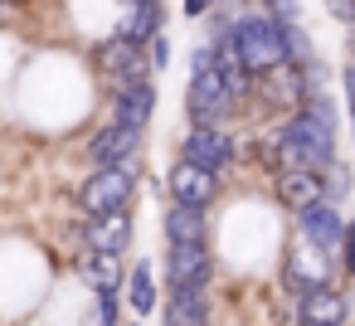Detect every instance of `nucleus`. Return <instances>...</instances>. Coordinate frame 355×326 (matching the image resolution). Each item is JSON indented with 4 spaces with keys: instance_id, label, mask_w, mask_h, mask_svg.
<instances>
[{
    "instance_id": "1",
    "label": "nucleus",
    "mask_w": 355,
    "mask_h": 326,
    "mask_svg": "<svg viewBox=\"0 0 355 326\" xmlns=\"http://www.w3.org/2000/svg\"><path fill=\"white\" fill-rule=\"evenodd\" d=\"M234 49H239V59L248 64L253 78H258V74H272V69L287 64V30H282V20L268 15L263 6L239 10V15H234Z\"/></svg>"
},
{
    "instance_id": "2",
    "label": "nucleus",
    "mask_w": 355,
    "mask_h": 326,
    "mask_svg": "<svg viewBox=\"0 0 355 326\" xmlns=\"http://www.w3.org/2000/svg\"><path fill=\"white\" fill-rule=\"evenodd\" d=\"M141 185V156L117 161V166H93V175L78 185V205L83 214H112V209H132Z\"/></svg>"
},
{
    "instance_id": "3",
    "label": "nucleus",
    "mask_w": 355,
    "mask_h": 326,
    "mask_svg": "<svg viewBox=\"0 0 355 326\" xmlns=\"http://www.w3.org/2000/svg\"><path fill=\"white\" fill-rule=\"evenodd\" d=\"M239 108L243 103L234 98V88L224 83L219 69L190 74V88H185V117H190V127H229Z\"/></svg>"
},
{
    "instance_id": "4",
    "label": "nucleus",
    "mask_w": 355,
    "mask_h": 326,
    "mask_svg": "<svg viewBox=\"0 0 355 326\" xmlns=\"http://www.w3.org/2000/svg\"><path fill=\"white\" fill-rule=\"evenodd\" d=\"M93 59H98V69H103V78H107L112 88L146 83V78L156 74V69H151V54H146V44H132V40H122V35L103 40V44L93 49Z\"/></svg>"
},
{
    "instance_id": "5",
    "label": "nucleus",
    "mask_w": 355,
    "mask_h": 326,
    "mask_svg": "<svg viewBox=\"0 0 355 326\" xmlns=\"http://www.w3.org/2000/svg\"><path fill=\"white\" fill-rule=\"evenodd\" d=\"M180 156L195 161V166H205V171H214V175H224L239 161V141H234L229 127H190L180 137Z\"/></svg>"
},
{
    "instance_id": "6",
    "label": "nucleus",
    "mask_w": 355,
    "mask_h": 326,
    "mask_svg": "<svg viewBox=\"0 0 355 326\" xmlns=\"http://www.w3.org/2000/svg\"><path fill=\"white\" fill-rule=\"evenodd\" d=\"M345 214H340V205L336 200H311L306 209H297V234L311 243V248H321V253H340V243H345Z\"/></svg>"
},
{
    "instance_id": "7",
    "label": "nucleus",
    "mask_w": 355,
    "mask_h": 326,
    "mask_svg": "<svg viewBox=\"0 0 355 326\" xmlns=\"http://www.w3.org/2000/svg\"><path fill=\"white\" fill-rule=\"evenodd\" d=\"M166 190H171L175 205L209 209V205L219 200V175L205 171V166H195V161H185V156H175V166L166 171Z\"/></svg>"
},
{
    "instance_id": "8",
    "label": "nucleus",
    "mask_w": 355,
    "mask_h": 326,
    "mask_svg": "<svg viewBox=\"0 0 355 326\" xmlns=\"http://www.w3.org/2000/svg\"><path fill=\"white\" fill-rule=\"evenodd\" d=\"M141 141H146V132H141V127L103 122V127L88 137L83 156H88L93 166H117V161H132V156H141Z\"/></svg>"
},
{
    "instance_id": "9",
    "label": "nucleus",
    "mask_w": 355,
    "mask_h": 326,
    "mask_svg": "<svg viewBox=\"0 0 355 326\" xmlns=\"http://www.w3.org/2000/svg\"><path fill=\"white\" fill-rule=\"evenodd\" d=\"M209 277H214V253H209V243H171V248H166V282H171V287H185V282L209 287Z\"/></svg>"
},
{
    "instance_id": "10",
    "label": "nucleus",
    "mask_w": 355,
    "mask_h": 326,
    "mask_svg": "<svg viewBox=\"0 0 355 326\" xmlns=\"http://www.w3.org/2000/svg\"><path fill=\"white\" fill-rule=\"evenodd\" d=\"M297 316H302V326H345L350 302L336 282H316L297 297Z\"/></svg>"
},
{
    "instance_id": "11",
    "label": "nucleus",
    "mask_w": 355,
    "mask_h": 326,
    "mask_svg": "<svg viewBox=\"0 0 355 326\" xmlns=\"http://www.w3.org/2000/svg\"><path fill=\"white\" fill-rule=\"evenodd\" d=\"M156 117V83H127V88H112V103H107V122H122V127H151Z\"/></svg>"
},
{
    "instance_id": "12",
    "label": "nucleus",
    "mask_w": 355,
    "mask_h": 326,
    "mask_svg": "<svg viewBox=\"0 0 355 326\" xmlns=\"http://www.w3.org/2000/svg\"><path fill=\"white\" fill-rule=\"evenodd\" d=\"M132 214L127 209H112V214H88V224H83V243L93 248V253H127L132 248Z\"/></svg>"
},
{
    "instance_id": "13",
    "label": "nucleus",
    "mask_w": 355,
    "mask_h": 326,
    "mask_svg": "<svg viewBox=\"0 0 355 326\" xmlns=\"http://www.w3.org/2000/svg\"><path fill=\"white\" fill-rule=\"evenodd\" d=\"M331 263H336L331 253H321V248H311V243L302 239V243L287 253V263H282V282H287V287L302 297L306 287H316V282H331Z\"/></svg>"
},
{
    "instance_id": "14",
    "label": "nucleus",
    "mask_w": 355,
    "mask_h": 326,
    "mask_svg": "<svg viewBox=\"0 0 355 326\" xmlns=\"http://www.w3.org/2000/svg\"><path fill=\"white\" fill-rule=\"evenodd\" d=\"M166 30V0H132V6H122L112 35L132 40V44H151L156 35Z\"/></svg>"
},
{
    "instance_id": "15",
    "label": "nucleus",
    "mask_w": 355,
    "mask_h": 326,
    "mask_svg": "<svg viewBox=\"0 0 355 326\" xmlns=\"http://www.w3.org/2000/svg\"><path fill=\"white\" fill-rule=\"evenodd\" d=\"M166 326H209V287H200V282L171 287Z\"/></svg>"
},
{
    "instance_id": "16",
    "label": "nucleus",
    "mask_w": 355,
    "mask_h": 326,
    "mask_svg": "<svg viewBox=\"0 0 355 326\" xmlns=\"http://www.w3.org/2000/svg\"><path fill=\"white\" fill-rule=\"evenodd\" d=\"M272 190H277V200L297 214V209H306L311 200H326V190H321V171H272Z\"/></svg>"
},
{
    "instance_id": "17",
    "label": "nucleus",
    "mask_w": 355,
    "mask_h": 326,
    "mask_svg": "<svg viewBox=\"0 0 355 326\" xmlns=\"http://www.w3.org/2000/svg\"><path fill=\"white\" fill-rule=\"evenodd\" d=\"M161 229H166V243H209V219L195 205L171 200V209L161 214Z\"/></svg>"
},
{
    "instance_id": "18",
    "label": "nucleus",
    "mask_w": 355,
    "mask_h": 326,
    "mask_svg": "<svg viewBox=\"0 0 355 326\" xmlns=\"http://www.w3.org/2000/svg\"><path fill=\"white\" fill-rule=\"evenodd\" d=\"M78 277L93 287V292H103V287H122V258L117 253H83L78 258Z\"/></svg>"
},
{
    "instance_id": "19",
    "label": "nucleus",
    "mask_w": 355,
    "mask_h": 326,
    "mask_svg": "<svg viewBox=\"0 0 355 326\" xmlns=\"http://www.w3.org/2000/svg\"><path fill=\"white\" fill-rule=\"evenodd\" d=\"M127 302H132L137 316L156 311V273H151V263H132V273H127Z\"/></svg>"
},
{
    "instance_id": "20",
    "label": "nucleus",
    "mask_w": 355,
    "mask_h": 326,
    "mask_svg": "<svg viewBox=\"0 0 355 326\" xmlns=\"http://www.w3.org/2000/svg\"><path fill=\"white\" fill-rule=\"evenodd\" d=\"M321 190H326V200H336V205L350 195V166H345L340 156H336L331 166H321Z\"/></svg>"
},
{
    "instance_id": "21",
    "label": "nucleus",
    "mask_w": 355,
    "mask_h": 326,
    "mask_svg": "<svg viewBox=\"0 0 355 326\" xmlns=\"http://www.w3.org/2000/svg\"><path fill=\"white\" fill-rule=\"evenodd\" d=\"M287 30V64H311L316 59V44H311V35L302 30V20L297 25H282Z\"/></svg>"
},
{
    "instance_id": "22",
    "label": "nucleus",
    "mask_w": 355,
    "mask_h": 326,
    "mask_svg": "<svg viewBox=\"0 0 355 326\" xmlns=\"http://www.w3.org/2000/svg\"><path fill=\"white\" fill-rule=\"evenodd\" d=\"M263 10L277 15L282 25H297V20H302V0H263Z\"/></svg>"
},
{
    "instance_id": "23",
    "label": "nucleus",
    "mask_w": 355,
    "mask_h": 326,
    "mask_svg": "<svg viewBox=\"0 0 355 326\" xmlns=\"http://www.w3.org/2000/svg\"><path fill=\"white\" fill-rule=\"evenodd\" d=\"M146 54H151V69H156V74H161V69H171V35L161 30V35L146 44Z\"/></svg>"
},
{
    "instance_id": "24",
    "label": "nucleus",
    "mask_w": 355,
    "mask_h": 326,
    "mask_svg": "<svg viewBox=\"0 0 355 326\" xmlns=\"http://www.w3.org/2000/svg\"><path fill=\"white\" fill-rule=\"evenodd\" d=\"M340 88H345V117H350V137H355V59L340 69Z\"/></svg>"
},
{
    "instance_id": "25",
    "label": "nucleus",
    "mask_w": 355,
    "mask_h": 326,
    "mask_svg": "<svg viewBox=\"0 0 355 326\" xmlns=\"http://www.w3.org/2000/svg\"><path fill=\"white\" fill-rule=\"evenodd\" d=\"M340 273L355 277V219L345 224V243H340Z\"/></svg>"
},
{
    "instance_id": "26",
    "label": "nucleus",
    "mask_w": 355,
    "mask_h": 326,
    "mask_svg": "<svg viewBox=\"0 0 355 326\" xmlns=\"http://www.w3.org/2000/svg\"><path fill=\"white\" fill-rule=\"evenodd\" d=\"M326 10H331V20H340L345 30H355V0H326Z\"/></svg>"
},
{
    "instance_id": "27",
    "label": "nucleus",
    "mask_w": 355,
    "mask_h": 326,
    "mask_svg": "<svg viewBox=\"0 0 355 326\" xmlns=\"http://www.w3.org/2000/svg\"><path fill=\"white\" fill-rule=\"evenodd\" d=\"M219 6V0H180V10H185V20H205L209 10Z\"/></svg>"
},
{
    "instance_id": "28",
    "label": "nucleus",
    "mask_w": 355,
    "mask_h": 326,
    "mask_svg": "<svg viewBox=\"0 0 355 326\" xmlns=\"http://www.w3.org/2000/svg\"><path fill=\"white\" fill-rule=\"evenodd\" d=\"M350 59H355V35H350Z\"/></svg>"
},
{
    "instance_id": "29",
    "label": "nucleus",
    "mask_w": 355,
    "mask_h": 326,
    "mask_svg": "<svg viewBox=\"0 0 355 326\" xmlns=\"http://www.w3.org/2000/svg\"><path fill=\"white\" fill-rule=\"evenodd\" d=\"M117 6H132V0H117Z\"/></svg>"
},
{
    "instance_id": "30",
    "label": "nucleus",
    "mask_w": 355,
    "mask_h": 326,
    "mask_svg": "<svg viewBox=\"0 0 355 326\" xmlns=\"http://www.w3.org/2000/svg\"><path fill=\"white\" fill-rule=\"evenodd\" d=\"M132 326H137V321H132Z\"/></svg>"
}]
</instances>
